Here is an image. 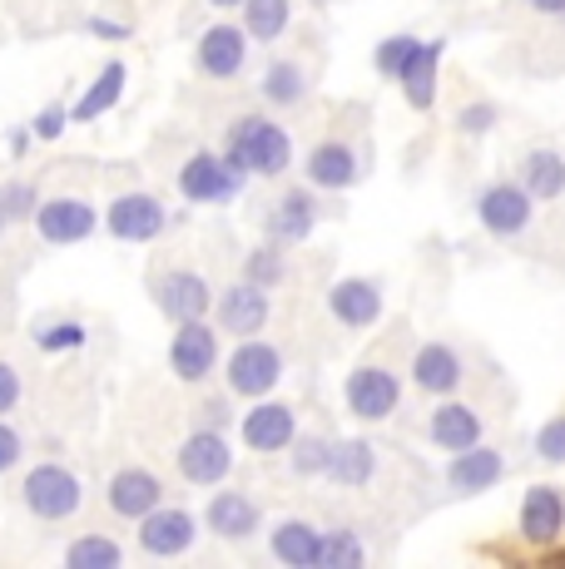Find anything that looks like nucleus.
Masks as SVG:
<instances>
[{
	"instance_id": "obj_1",
	"label": "nucleus",
	"mask_w": 565,
	"mask_h": 569,
	"mask_svg": "<svg viewBox=\"0 0 565 569\" xmlns=\"http://www.w3.org/2000/svg\"><path fill=\"white\" fill-rule=\"evenodd\" d=\"M224 159L248 179H282L293 169V134L274 114H238L224 134Z\"/></svg>"
},
{
	"instance_id": "obj_2",
	"label": "nucleus",
	"mask_w": 565,
	"mask_h": 569,
	"mask_svg": "<svg viewBox=\"0 0 565 569\" xmlns=\"http://www.w3.org/2000/svg\"><path fill=\"white\" fill-rule=\"evenodd\" d=\"M20 506L36 520H50V525L70 520V516H80V506H85V480L60 461H40L20 476Z\"/></svg>"
},
{
	"instance_id": "obj_3",
	"label": "nucleus",
	"mask_w": 565,
	"mask_h": 569,
	"mask_svg": "<svg viewBox=\"0 0 565 569\" xmlns=\"http://www.w3.org/2000/svg\"><path fill=\"white\" fill-rule=\"evenodd\" d=\"M174 183H179L184 203H194V208H224V203H234L238 193H244L248 173L234 169V163L224 159V149H219V154H214V149H194V154L179 163Z\"/></svg>"
},
{
	"instance_id": "obj_4",
	"label": "nucleus",
	"mask_w": 565,
	"mask_h": 569,
	"mask_svg": "<svg viewBox=\"0 0 565 569\" xmlns=\"http://www.w3.org/2000/svg\"><path fill=\"white\" fill-rule=\"evenodd\" d=\"M282 371V352L264 337H238V347L224 357V381H228V397H244V401H258V397H274Z\"/></svg>"
},
{
	"instance_id": "obj_5",
	"label": "nucleus",
	"mask_w": 565,
	"mask_h": 569,
	"mask_svg": "<svg viewBox=\"0 0 565 569\" xmlns=\"http://www.w3.org/2000/svg\"><path fill=\"white\" fill-rule=\"evenodd\" d=\"M343 407L353 421H367V426L393 421L402 407V377L383 362H357L343 381Z\"/></svg>"
},
{
	"instance_id": "obj_6",
	"label": "nucleus",
	"mask_w": 565,
	"mask_h": 569,
	"mask_svg": "<svg viewBox=\"0 0 565 569\" xmlns=\"http://www.w3.org/2000/svg\"><path fill=\"white\" fill-rule=\"evenodd\" d=\"M174 218H179V213H169L159 193L129 189V193H119V199L105 208L100 223H105V233H110L115 243H155V238L169 233Z\"/></svg>"
},
{
	"instance_id": "obj_7",
	"label": "nucleus",
	"mask_w": 565,
	"mask_h": 569,
	"mask_svg": "<svg viewBox=\"0 0 565 569\" xmlns=\"http://www.w3.org/2000/svg\"><path fill=\"white\" fill-rule=\"evenodd\" d=\"M224 362V347H219V327L209 317H194V322H174L169 337V371L184 381V387H199L209 381Z\"/></svg>"
},
{
	"instance_id": "obj_8",
	"label": "nucleus",
	"mask_w": 565,
	"mask_h": 569,
	"mask_svg": "<svg viewBox=\"0 0 565 569\" xmlns=\"http://www.w3.org/2000/svg\"><path fill=\"white\" fill-rule=\"evenodd\" d=\"M30 223H36L40 243L75 248V243H90L95 238V228H100V208H95L90 199H80V193H56V199H40Z\"/></svg>"
},
{
	"instance_id": "obj_9",
	"label": "nucleus",
	"mask_w": 565,
	"mask_h": 569,
	"mask_svg": "<svg viewBox=\"0 0 565 569\" xmlns=\"http://www.w3.org/2000/svg\"><path fill=\"white\" fill-rule=\"evenodd\" d=\"M248 54H254L248 30L234 26V20H214V26L194 40V70H199L204 80L224 84V80H238V74L248 70Z\"/></svg>"
},
{
	"instance_id": "obj_10",
	"label": "nucleus",
	"mask_w": 565,
	"mask_h": 569,
	"mask_svg": "<svg viewBox=\"0 0 565 569\" xmlns=\"http://www.w3.org/2000/svg\"><path fill=\"white\" fill-rule=\"evenodd\" d=\"M174 461H179V476L189 480V486L214 490L234 476V446H228V436L214 431V426H194V431L184 436V446L174 451Z\"/></svg>"
},
{
	"instance_id": "obj_11",
	"label": "nucleus",
	"mask_w": 565,
	"mask_h": 569,
	"mask_svg": "<svg viewBox=\"0 0 565 569\" xmlns=\"http://www.w3.org/2000/svg\"><path fill=\"white\" fill-rule=\"evenodd\" d=\"M516 535L531 545V550H551V545L565 540V490L551 486V480H536L526 486L516 510Z\"/></svg>"
},
{
	"instance_id": "obj_12",
	"label": "nucleus",
	"mask_w": 565,
	"mask_h": 569,
	"mask_svg": "<svg viewBox=\"0 0 565 569\" xmlns=\"http://www.w3.org/2000/svg\"><path fill=\"white\" fill-rule=\"evenodd\" d=\"M536 218V199L521 189L516 179H496V183H482L476 193V223L496 238H521Z\"/></svg>"
},
{
	"instance_id": "obj_13",
	"label": "nucleus",
	"mask_w": 565,
	"mask_h": 569,
	"mask_svg": "<svg viewBox=\"0 0 565 569\" xmlns=\"http://www.w3.org/2000/svg\"><path fill=\"white\" fill-rule=\"evenodd\" d=\"M303 179L318 193H347L367 179V159L357 154L347 139H323V144H313L308 159H303Z\"/></svg>"
},
{
	"instance_id": "obj_14",
	"label": "nucleus",
	"mask_w": 565,
	"mask_h": 569,
	"mask_svg": "<svg viewBox=\"0 0 565 569\" xmlns=\"http://www.w3.org/2000/svg\"><path fill=\"white\" fill-rule=\"evenodd\" d=\"M293 436H298V411H293L288 401L258 397L254 407L238 416V441L254 456H282L293 446Z\"/></svg>"
},
{
	"instance_id": "obj_15",
	"label": "nucleus",
	"mask_w": 565,
	"mask_h": 569,
	"mask_svg": "<svg viewBox=\"0 0 565 569\" xmlns=\"http://www.w3.org/2000/svg\"><path fill=\"white\" fill-rule=\"evenodd\" d=\"M268 317H274V298H268L258 282L238 278L228 282V288L214 298V327L228 332L238 342V337H258L268 327Z\"/></svg>"
},
{
	"instance_id": "obj_16",
	"label": "nucleus",
	"mask_w": 565,
	"mask_h": 569,
	"mask_svg": "<svg viewBox=\"0 0 565 569\" xmlns=\"http://www.w3.org/2000/svg\"><path fill=\"white\" fill-rule=\"evenodd\" d=\"M149 292H155V308L169 317V322H194V317H209L214 312V288L204 272L194 268H165L155 282H149Z\"/></svg>"
},
{
	"instance_id": "obj_17",
	"label": "nucleus",
	"mask_w": 565,
	"mask_h": 569,
	"mask_svg": "<svg viewBox=\"0 0 565 569\" xmlns=\"http://www.w3.org/2000/svg\"><path fill=\"white\" fill-rule=\"evenodd\" d=\"M318 223H323V203H318V189H308V183H303V189H282L264 213V233L282 248L308 243Z\"/></svg>"
},
{
	"instance_id": "obj_18",
	"label": "nucleus",
	"mask_w": 565,
	"mask_h": 569,
	"mask_svg": "<svg viewBox=\"0 0 565 569\" xmlns=\"http://www.w3.org/2000/svg\"><path fill=\"white\" fill-rule=\"evenodd\" d=\"M135 525H139V550H145L149 560H179V555H189L194 540H199V520L184 506H155Z\"/></svg>"
},
{
	"instance_id": "obj_19",
	"label": "nucleus",
	"mask_w": 565,
	"mask_h": 569,
	"mask_svg": "<svg viewBox=\"0 0 565 569\" xmlns=\"http://www.w3.org/2000/svg\"><path fill=\"white\" fill-rule=\"evenodd\" d=\"M199 525L214 535V540L244 545V540H254V535L264 530V506H258L248 490H214Z\"/></svg>"
},
{
	"instance_id": "obj_20",
	"label": "nucleus",
	"mask_w": 565,
	"mask_h": 569,
	"mask_svg": "<svg viewBox=\"0 0 565 569\" xmlns=\"http://www.w3.org/2000/svg\"><path fill=\"white\" fill-rule=\"evenodd\" d=\"M383 308H387V298H383V282L377 278H338L328 288V312H333V322L347 327V332L377 327L383 322Z\"/></svg>"
},
{
	"instance_id": "obj_21",
	"label": "nucleus",
	"mask_w": 565,
	"mask_h": 569,
	"mask_svg": "<svg viewBox=\"0 0 565 569\" xmlns=\"http://www.w3.org/2000/svg\"><path fill=\"white\" fill-rule=\"evenodd\" d=\"M502 476H506V456L496 451V446H486V441L466 446V451H456L447 461V490L452 496H462V500L496 490L502 486Z\"/></svg>"
},
{
	"instance_id": "obj_22",
	"label": "nucleus",
	"mask_w": 565,
	"mask_h": 569,
	"mask_svg": "<svg viewBox=\"0 0 565 569\" xmlns=\"http://www.w3.org/2000/svg\"><path fill=\"white\" fill-rule=\"evenodd\" d=\"M105 506H110L119 520H145L155 506H165V480L145 466H125V470H115L110 486H105Z\"/></svg>"
},
{
	"instance_id": "obj_23",
	"label": "nucleus",
	"mask_w": 565,
	"mask_h": 569,
	"mask_svg": "<svg viewBox=\"0 0 565 569\" xmlns=\"http://www.w3.org/2000/svg\"><path fill=\"white\" fill-rule=\"evenodd\" d=\"M486 436V421H482V411L476 407H466V401H456V397H437V407H432L427 416V441L437 446V451H466V446H476Z\"/></svg>"
},
{
	"instance_id": "obj_24",
	"label": "nucleus",
	"mask_w": 565,
	"mask_h": 569,
	"mask_svg": "<svg viewBox=\"0 0 565 569\" xmlns=\"http://www.w3.org/2000/svg\"><path fill=\"white\" fill-rule=\"evenodd\" d=\"M466 381V362L452 342H422L412 352V387L427 397H456Z\"/></svg>"
},
{
	"instance_id": "obj_25",
	"label": "nucleus",
	"mask_w": 565,
	"mask_h": 569,
	"mask_svg": "<svg viewBox=\"0 0 565 569\" xmlns=\"http://www.w3.org/2000/svg\"><path fill=\"white\" fill-rule=\"evenodd\" d=\"M442 54H447V40H422L417 54L407 60V70L397 74V90L407 109L417 114H432L437 109V94H442Z\"/></svg>"
},
{
	"instance_id": "obj_26",
	"label": "nucleus",
	"mask_w": 565,
	"mask_h": 569,
	"mask_svg": "<svg viewBox=\"0 0 565 569\" xmlns=\"http://www.w3.org/2000/svg\"><path fill=\"white\" fill-rule=\"evenodd\" d=\"M268 555H274L278 565L288 569H318V555H323V530L313 520H278L274 530H268Z\"/></svg>"
},
{
	"instance_id": "obj_27",
	"label": "nucleus",
	"mask_w": 565,
	"mask_h": 569,
	"mask_svg": "<svg viewBox=\"0 0 565 569\" xmlns=\"http://www.w3.org/2000/svg\"><path fill=\"white\" fill-rule=\"evenodd\" d=\"M129 84V64L125 60H105L100 74H95L90 84H85V94L70 104V124H95V119H105L110 109L119 104V94H125Z\"/></svg>"
},
{
	"instance_id": "obj_28",
	"label": "nucleus",
	"mask_w": 565,
	"mask_h": 569,
	"mask_svg": "<svg viewBox=\"0 0 565 569\" xmlns=\"http://www.w3.org/2000/svg\"><path fill=\"white\" fill-rule=\"evenodd\" d=\"M308 90H313V74L298 54H278V60H268L264 80H258V94H264V104H274V109H298L303 100H308Z\"/></svg>"
},
{
	"instance_id": "obj_29",
	"label": "nucleus",
	"mask_w": 565,
	"mask_h": 569,
	"mask_svg": "<svg viewBox=\"0 0 565 569\" xmlns=\"http://www.w3.org/2000/svg\"><path fill=\"white\" fill-rule=\"evenodd\" d=\"M323 476H328L333 486H343V490H363V486H373V476H377V451H373V441H363V436L333 441L328 470H323Z\"/></svg>"
},
{
	"instance_id": "obj_30",
	"label": "nucleus",
	"mask_w": 565,
	"mask_h": 569,
	"mask_svg": "<svg viewBox=\"0 0 565 569\" xmlns=\"http://www.w3.org/2000/svg\"><path fill=\"white\" fill-rule=\"evenodd\" d=\"M521 189L531 193L536 203H556V199H565V154L561 149H526L521 154Z\"/></svg>"
},
{
	"instance_id": "obj_31",
	"label": "nucleus",
	"mask_w": 565,
	"mask_h": 569,
	"mask_svg": "<svg viewBox=\"0 0 565 569\" xmlns=\"http://www.w3.org/2000/svg\"><path fill=\"white\" fill-rule=\"evenodd\" d=\"M238 16H244L238 26L248 30L254 46H278V40L293 30V0H244Z\"/></svg>"
},
{
	"instance_id": "obj_32",
	"label": "nucleus",
	"mask_w": 565,
	"mask_h": 569,
	"mask_svg": "<svg viewBox=\"0 0 565 569\" xmlns=\"http://www.w3.org/2000/svg\"><path fill=\"white\" fill-rule=\"evenodd\" d=\"M65 565L70 569H119L125 565V545L110 535H80L65 545Z\"/></svg>"
},
{
	"instance_id": "obj_33",
	"label": "nucleus",
	"mask_w": 565,
	"mask_h": 569,
	"mask_svg": "<svg viewBox=\"0 0 565 569\" xmlns=\"http://www.w3.org/2000/svg\"><path fill=\"white\" fill-rule=\"evenodd\" d=\"M244 278L248 282H258L264 292H274V288H282L288 282V253H282V243H258V248H248L244 253Z\"/></svg>"
},
{
	"instance_id": "obj_34",
	"label": "nucleus",
	"mask_w": 565,
	"mask_h": 569,
	"mask_svg": "<svg viewBox=\"0 0 565 569\" xmlns=\"http://www.w3.org/2000/svg\"><path fill=\"white\" fill-rule=\"evenodd\" d=\"M367 565V545L357 530H347V525H338V530H323V555H318V569H357Z\"/></svg>"
},
{
	"instance_id": "obj_35",
	"label": "nucleus",
	"mask_w": 565,
	"mask_h": 569,
	"mask_svg": "<svg viewBox=\"0 0 565 569\" xmlns=\"http://www.w3.org/2000/svg\"><path fill=\"white\" fill-rule=\"evenodd\" d=\"M417 46H422V36H412V30H397V36L377 40V50H373V70L383 74V80H393V84H397V74L407 70V60L417 54Z\"/></svg>"
},
{
	"instance_id": "obj_36",
	"label": "nucleus",
	"mask_w": 565,
	"mask_h": 569,
	"mask_svg": "<svg viewBox=\"0 0 565 569\" xmlns=\"http://www.w3.org/2000/svg\"><path fill=\"white\" fill-rule=\"evenodd\" d=\"M328 451H333V441L328 436H293V446H288V461H293V476H303V480H313V476H323L328 470Z\"/></svg>"
},
{
	"instance_id": "obj_37",
	"label": "nucleus",
	"mask_w": 565,
	"mask_h": 569,
	"mask_svg": "<svg viewBox=\"0 0 565 569\" xmlns=\"http://www.w3.org/2000/svg\"><path fill=\"white\" fill-rule=\"evenodd\" d=\"M85 337H90V332H85L80 317H60V322L36 327V347H40V352H50V357H60V352H80Z\"/></svg>"
},
{
	"instance_id": "obj_38",
	"label": "nucleus",
	"mask_w": 565,
	"mask_h": 569,
	"mask_svg": "<svg viewBox=\"0 0 565 569\" xmlns=\"http://www.w3.org/2000/svg\"><path fill=\"white\" fill-rule=\"evenodd\" d=\"M0 208H6L10 223H30V218H36V208H40L36 183H26V179H6V183H0Z\"/></svg>"
},
{
	"instance_id": "obj_39",
	"label": "nucleus",
	"mask_w": 565,
	"mask_h": 569,
	"mask_svg": "<svg viewBox=\"0 0 565 569\" xmlns=\"http://www.w3.org/2000/svg\"><path fill=\"white\" fill-rule=\"evenodd\" d=\"M531 451H536V461H546V466H565V411L551 416V421L531 436Z\"/></svg>"
},
{
	"instance_id": "obj_40",
	"label": "nucleus",
	"mask_w": 565,
	"mask_h": 569,
	"mask_svg": "<svg viewBox=\"0 0 565 569\" xmlns=\"http://www.w3.org/2000/svg\"><path fill=\"white\" fill-rule=\"evenodd\" d=\"M496 119H502V109L492 100H472V104H462V114H456V129H462L466 139H482L496 129Z\"/></svg>"
},
{
	"instance_id": "obj_41",
	"label": "nucleus",
	"mask_w": 565,
	"mask_h": 569,
	"mask_svg": "<svg viewBox=\"0 0 565 569\" xmlns=\"http://www.w3.org/2000/svg\"><path fill=\"white\" fill-rule=\"evenodd\" d=\"M65 129H70V104H46V109H36V119H30V134H36L40 144L65 139Z\"/></svg>"
},
{
	"instance_id": "obj_42",
	"label": "nucleus",
	"mask_w": 565,
	"mask_h": 569,
	"mask_svg": "<svg viewBox=\"0 0 565 569\" xmlns=\"http://www.w3.org/2000/svg\"><path fill=\"white\" fill-rule=\"evenodd\" d=\"M20 461H26V436H20L16 426L0 416V476H10Z\"/></svg>"
},
{
	"instance_id": "obj_43",
	"label": "nucleus",
	"mask_w": 565,
	"mask_h": 569,
	"mask_svg": "<svg viewBox=\"0 0 565 569\" xmlns=\"http://www.w3.org/2000/svg\"><path fill=\"white\" fill-rule=\"evenodd\" d=\"M85 30H90L95 40H110V46L135 40V26H129V20H110V16H90V20H85Z\"/></svg>"
},
{
	"instance_id": "obj_44",
	"label": "nucleus",
	"mask_w": 565,
	"mask_h": 569,
	"mask_svg": "<svg viewBox=\"0 0 565 569\" xmlns=\"http://www.w3.org/2000/svg\"><path fill=\"white\" fill-rule=\"evenodd\" d=\"M20 397H26V387H20V371L10 367V362H0V416L16 411Z\"/></svg>"
},
{
	"instance_id": "obj_45",
	"label": "nucleus",
	"mask_w": 565,
	"mask_h": 569,
	"mask_svg": "<svg viewBox=\"0 0 565 569\" xmlns=\"http://www.w3.org/2000/svg\"><path fill=\"white\" fill-rule=\"evenodd\" d=\"M228 421H234V407H228V397H209L199 407V426H214V431H224Z\"/></svg>"
},
{
	"instance_id": "obj_46",
	"label": "nucleus",
	"mask_w": 565,
	"mask_h": 569,
	"mask_svg": "<svg viewBox=\"0 0 565 569\" xmlns=\"http://www.w3.org/2000/svg\"><path fill=\"white\" fill-rule=\"evenodd\" d=\"M6 144H10V154H16V159H26L30 149H36V134H30V124H16V129H10Z\"/></svg>"
},
{
	"instance_id": "obj_47",
	"label": "nucleus",
	"mask_w": 565,
	"mask_h": 569,
	"mask_svg": "<svg viewBox=\"0 0 565 569\" xmlns=\"http://www.w3.org/2000/svg\"><path fill=\"white\" fill-rule=\"evenodd\" d=\"M521 6H531L536 16H551V20H565V0H521Z\"/></svg>"
},
{
	"instance_id": "obj_48",
	"label": "nucleus",
	"mask_w": 565,
	"mask_h": 569,
	"mask_svg": "<svg viewBox=\"0 0 565 569\" xmlns=\"http://www.w3.org/2000/svg\"><path fill=\"white\" fill-rule=\"evenodd\" d=\"M541 560H546L551 569H565V550H556V545H551V550H541Z\"/></svg>"
},
{
	"instance_id": "obj_49",
	"label": "nucleus",
	"mask_w": 565,
	"mask_h": 569,
	"mask_svg": "<svg viewBox=\"0 0 565 569\" xmlns=\"http://www.w3.org/2000/svg\"><path fill=\"white\" fill-rule=\"evenodd\" d=\"M204 6H214V10H238L244 0H204Z\"/></svg>"
},
{
	"instance_id": "obj_50",
	"label": "nucleus",
	"mask_w": 565,
	"mask_h": 569,
	"mask_svg": "<svg viewBox=\"0 0 565 569\" xmlns=\"http://www.w3.org/2000/svg\"><path fill=\"white\" fill-rule=\"evenodd\" d=\"M6 228H16V223H10V218H6V208H0V238H6Z\"/></svg>"
}]
</instances>
